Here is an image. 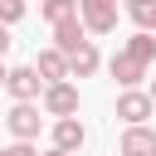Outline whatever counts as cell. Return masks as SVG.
Masks as SVG:
<instances>
[{
    "instance_id": "obj_1",
    "label": "cell",
    "mask_w": 156,
    "mask_h": 156,
    "mask_svg": "<svg viewBox=\"0 0 156 156\" xmlns=\"http://www.w3.org/2000/svg\"><path fill=\"white\" fill-rule=\"evenodd\" d=\"M78 20L93 34H112L117 29V0H78Z\"/></svg>"
},
{
    "instance_id": "obj_2",
    "label": "cell",
    "mask_w": 156,
    "mask_h": 156,
    "mask_svg": "<svg viewBox=\"0 0 156 156\" xmlns=\"http://www.w3.org/2000/svg\"><path fill=\"white\" fill-rule=\"evenodd\" d=\"M44 112L49 117H73L78 112V88L73 83H49L44 88Z\"/></svg>"
},
{
    "instance_id": "obj_3",
    "label": "cell",
    "mask_w": 156,
    "mask_h": 156,
    "mask_svg": "<svg viewBox=\"0 0 156 156\" xmlns=\"http://www.w3.org/2000/svg\"><path fill=\"white\" fill-rule=\"evenodd\" d=\"M151 107H156V102H151V93H136V88H127V93L117 98V117H122L127 127L146 122V117H151Z\"/></svg>"
},
{
    "instance_id": "obj_4",
    "label": "cell",
    "mask_w": 156,
    "mask_h": 156,
    "mask_svg": "<svg viewBox=\"0 0 156 156\" xmlns=\"http://www.w3.org/2000/svg\"><path fill=\"white\" fill-rule=\"evenodd\" d=\"M5 88L15 93V102H34V98H39V88H44V78H39V68H10Z\"/></svg>"
},
{
    "instance_id": "obj_5",
    "label": "cell",
    "mask_w": 156,
    "mask_h": 156,
    "mask_svg": "<svg viewBox=\"0 0 156 156\" xmlns=\"http://www.w3.org/2000/svg\"><path fill=\"white\" fill-rule=\"evenodd\" d=\"M5 122H10V132H15L20 141H34V136H39V107H34V102H15Z\"/></svg>"
},
{
    "instance_id": "obj_6",
    "label": "cell",
    "mask_w": 156,
    "mask_h": 156,
    "mask_svg": "<svg viewBox=\"0 0 156 156\" xmlns=\"http://www.w3.org/2000/svg\"><path fill=\"white\" fill-rule=\"evenodd\" d=\"M107 68H112V78H117L122 88H136V83L146 78V63H141V58H132L127 49H122V54H112V63H107Z\"/></svg>"
},
{
    "instance_id": "obj_7",
    "label": "cell",
    "mask_w": 156,
    "mask_h": 156,
    "mask_svg": "<svg viewBox=\"0 0 156 156\" xmlns=\"http://www.w3.org/2000/svg\"><path fill=\"white\" fill-rule=\"evenodd\" d=\"M83 141H88V132H83L78 117H58V122H54V146H58V151H78Z\"/></svg>"
},
{
    "instance_id": "obj_8",
    "label": "cell",
    "mask_w": 156,
    "mask_h": 156,
    "mask_svg": "<svg viewBox=\"0 0 156 156\" xmlns=\"http://www.w3.org/2000/svg\"><path fill=\"white\" fill-rule=\"evenodd\" d=\"M34 68H39L44 83H63V78H68V54H63V49H44Z\"/></svg>"
},
{
    "instance_id": "obj_9",
    "label": "cell",
    "mask_w": 156,
    "mask_h": 156,
    "mask_svg": "<svg viewBox=\"0 0 156 156\" xmlns=\"http://www.w3.org/2000/svg\"><path fill=\"white\" fill-rule=\"evenodd\" d=\"M151 151H156V136L146 132V122H136V127L122 132V156H151Z\"/></svg>"
},
{
    "instance_id": "obj_10",
    "label": "cell",
    "mask_w": 156,
    "mask_h": 156,
    "mask_svg": "<svg viewBox=\"0 0 156 156\" xmlns=\"http://www.w3.org/2000/svg\"><path fill=\"white\" fill-rule=\"evenodd\" d=\"M78 44H88V39H83V20H63V24H54V49L73 54Z\"/></svg>"
},
{
    "instance_id": "obj_11",
    "label": "cell",
    "mask_w": 156,
    "mask_h": 156,
    "mask_svg": "<svg viewBox=\"0 0 156 156\" xmlns=\"http://www.w3.org/2000/svg\"><path fill=\"white\" fill-rule=\"evenodd\" d=\"M93 68H98V49H93V39H88V44H78V49L68 54V78H88Z\"/></svg>"
},
{
    "instance_id": "obj_12",
    "label": "cell",
    "mask_w": 156,
    "mask_h": 156,
    "mask_svg": "<svg viewBox=\"0 0 156 156\" xmlns=\"http://www.w3.org/2000/svg\"><path fill=\"white\" fill-rule=\"evenodd\" d=\"M44 20H49V24L78 20V0H44Z\"/></svg>"
},
{
    "instance_id": "obj_13",
    "label": "cell",
    "mask_w": 156,
    "mask_h": 156,
    "mask_svg": "<svg viewBox=\"0 0 156 156\" xmlns=\"http://www.w3.org/2000/svg\"><path fill=\"white\" fill-rule=\"evenodd\" d=\"M127 54H132V58H141V63H151V58H156V39L141 29V34H132V39H127Z\"/></svg>"
},
{
    "instance_id": "obj_14",
    "label": "cell",
    "mask_w": 156,
    "mask_h": 156,
    "mask_svg": "<svg viewBox=\"0 0 156 156\" xmlns=\"http://www.w3.org/2000/svg\"><path fill=\"white\" fill-rule=\"evenodd\" d=\"M132 20H136V29H156V0H141V5H132Z\"/></svg>"
},
{
    "instance_id": "obj_15",
    "label": "cell",
    "mask_w": 156,
    "mask_h": 156,
    "mask_svg": "<svg viewBox=\"0 0 156 156\" xmlns=\"http://www.w3.org/2000/svg\"><path fill=\"white\" fill-rule=\"evenodd\" d=\"M24 15V0H0V24H15Z\"/></svg>"
},
{
    "instance_id": "obj_16",
    "label": "cell",
    "mask_w": 156,
    "mask_h": 156,
    "mask_svg": "<svg viewBox=\"0 0 156 156\" xmlns=\"http://www.w3.org/2000/svg\"><path fill=\"white\" fill-rule=\"evenodd\" d=\"M0 156H39V151H34V146H29V141H15V146H5V151H0Z\"/></svg>"
},
{
    "instance_id": "obj_17",
    "label": "cell",
    "mask_w": 156,
    "mask_h": 156,
    "mask_svg": "<svg viewBox=\"0 0 156 156\" xmlns=\"http://www.w3.org/2000/svg\"><path fill=\"white\" fill-rule=\"evenodd\" d=\"M5 49H10V29L0 24V54H5Z\"/></svg>"
},
{
    "instance_id": "obj_18",
    "label": "cell",
    "mask_w": 156,
    "mask_h": 156,
    "mask_svg": "<svg viewBox=\"0 0 156 156\" xmlns=\"http://www.w3.org/2000/svg\"><path fill=\"white\" fill-rule=\"evenodd\" d=\"M49 156H73V151H58V146H54V151H49Z\"/></svg>"
},
{
    "instance_id": "obj_19",
    "label": "cell",
    "mask_w": 156,
    "mask_h": 156,
    "mask_svg": "<svg viewBox=\"0 0 156 156\" xmlns=\"http://www.w3.org/2000/svg\"><path fill=\"white\" fill-rule=\"evenodd\" d=\"M5 78H10V73H5V68H0V88H5Z\"/></svg>"
},
{
    "instance_id": "obj_20",
    "label": "cell",
    "mask_w": 156,
    "mask_h": 156,
    "mask_svg": "<svg viewBox=\"0 0 156 156\" xmlns=\"http://www.w3.org/2000/svg\"><path fill=\"white\" fill-rule=\"evenodd\" d=\"M151 102H156V83H151Z\"/></svg>"
},
{
    "instance_id": "obj_21",
    "label": "cell",
    "mask_w": 156,
    "mask_h": 156,
    "mask_svg": "<svg viewBox=\"0 0 156 156\" xmlns=\"http://www.w3.org/2000/svg\"><path fill=\"white\" fill-rule=\"evenodd\" d=\"M127 5H141V0H127Z\"/></svg>"
},
{
    "instance_id": "obj_22",
    "label": "cell",
    "mask_w": 156,
    "mask_h": 156,
    "mask_svg": "<svg viewBox=\"0 0 156 156\" xmlns=\"http://www.w3.org/2000/svg\"><path fill=\"white\" fill-rule=\"evenodd\" d=\"M151 156H156V151H151Z\"/></svg>"
}]
</instances>
